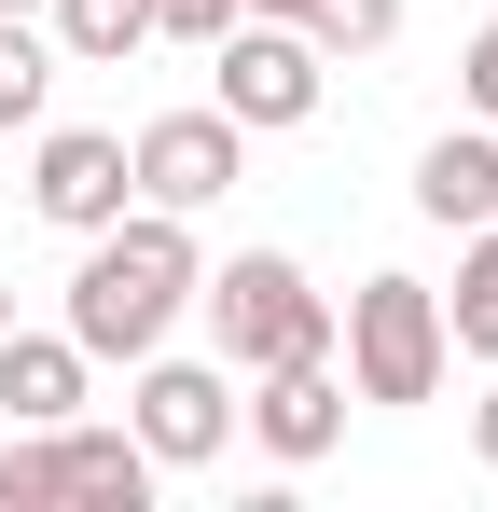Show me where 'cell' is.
<instances>
[{
    "instance_id": "1",
    "label": "cell",
    "mask_w": 498,
    "mask_h": 512,
    "mask_svg": "<svg viewBox=\"0 0 498 512\" xmlns=\"http://www.w3.org/2000/svg\"><path fill=\"white\" fill-rule=\"evenodd\" d=\"M194 236H180V208H125V222H97L83 236V277H70V319L56 333L83 346V360H153L166 319L194 305Z\"/></svg>"
},
{
    "instance_id": "2",
    "label": "cell",
    "mask_w": 498,
    "mask_h": 512,
    "mask_svg": "<svg viewBox=\"0 0 498 512\" xmlns=\"http://www.w3.org/2000/svg\"><path fill=\"white\" fill-rule=\"evenodd\" d=\"M208 333H222V374H263V360H319L332 346V291H305L291 250H236L222 277H194Z\"/></svg>"
},
{
    "instance_id": "3",
    "label": "cell",
    "mask_w": 498,
    "mask_h": 512,
    "mask_svg": "<svg viewBox=\"0 0 498 512\" xmlns=\"http://www.w3.org/2000/svg\"><path fill=\"white\" fill-rule=\"evenodd\" d=\"M443 291L429 277H360L346 291V402H443Z\"/></svg>"
},
{
    "instance_id": "4",
    "label": "cell",
    "mask_w": 498,
    "mask_h": 512,
    "mask_svg": "<svg viewBox=\"0 0 498 512\" xmlns=\"http://www.w3.org/2000/svg\"><path fill=\"white\" fill-rule=\"evenodd\" d=\"M319 84H332V56L291 28V14H236V28L208 42V111H236L249 139H277V125H319Z\"/></svg>"
},
{
    "instance_id": "5",
    "label": "cell",
    "mask_w": 498,
    "mask_h": 512,
    "mask_svg": "<svg viewBox=\"0 0 498 512\" xmlns=\"http://www.w3.org/2000/svg\"><path fill=\"white\" fill-rule=\"evenodd\" d=\"M42 499H111V512H139L153 499V457H139V429H14L0 443V512H42Z\"/></svg>"
},
{
    "instance_id": "6",
    "label": "cell",
    "mask_w": 498,
    "mask_h": 512,
    "mask_svg": "<svg viewBox=\"0 0 498 512\" xmlns=\"http://www.w3.org/2000/svg\"><path fill=\"white\" fill-rule=\"evenodd\" d=\"M125 167H139V208H180V222H194V208H222L249 180V125L236 111H153V125L125 139Z\"/></svg>"
},
{
    "instance_id": "7",
    "label": "cell",
    "mask_w": 498,
    "mask_h": 512,
    "mask_svg": "<svg viewBox=\"0 0 498 512\" xmlns=\"http://www.w3.org/2000/svg\"><path fill=\"white\" fill-rule=\"evenodd\" d=\"M139 457H153V471H208V457H222V443H236V374H222V360H139Z\"/></svg>"
},
{
    "instance_id": "8",
    "label": "cell",
    "mask_w": 498,
    "mask_h": 512,
    "mask_svg": "<svg viewBox=\"0 0 498 512\" xmlns=\"http://www.w3.org/2000/svg\"><path fill=\"white\" fill-rule=\"evenodd\" d=\"M236 416H249V443H263L277 471H319L332 443H346V374H332V346L319 360H263Z\"/></svg>"
},
{
    "instance_id": "9",
    "label": "cell",
    "mask_w": 498,
    "mask_h": 512,
    "mask_svg": "<svg viewBox=\"0 0 498 512\" xmlns=\"http://www.w3.org/2000/svg\"><path fill=\"white\" fill-rule=\"evenodd\" d=\"M125 194H139V167H125L111 125H42V167H28V208L42 222L97 236V222H125Z\"/></svg>"
},
{
    "instance_id": "10",
    "label": "cell",
    "mask_w": 498,
    "mask_h": 512,
    "mask_svg": "<svg viewBox=\"0 0 498 512\" xmlns=\"http://www.w3.org/2000/svg\"><path fill=\"white\" fill-rule=\"evenodd\" d=\"M83 360L70 333H0V416L14 429H56V416H83Z\"/></svg>"
},
{
    "instance_id": "11",
    "label": "cell",
    "mask_w": 498,
    "mask_h": 512,
    "mask_svg": "<svg viewBox=\"0 0 498 512\" xmlns=\"http://www.w3.org/2000/svg\"><path fill=\"white\" fill-rule=\"evenodd\" d=\"M415 208H429L443 236L498 222V139H485V125H457V139H429V153H415Z\"/></svg>"
},
{
    "instance_id": "12",
    "label": "cell",
    "mask_w": 498,
    "mask_h": 512,
    "mask_svg": "<svg viewBox=\"0 0 498 512\" xmlns=\"http://www.w3.org/2000/svg\"><path fill=\"white\" fill-rule=\"evenodd\" d=\"M443 346L498 360V222H471V250H457V291H443Z\"/></svg>"
},
{
    "instance_id": "13",
    "label": "cell",
    "mask_w": 498,
    "mask_h": 512,
    "mask_svg": "<svg viewBox=\"0 0 498 512\" xmlns=\"http://www.w3.org/2000/svg\"><path fill=\"white\" fill-rule=\"evenodd\" d=\"M139 42H153V0H56V56H83V70H111Z\"/></svg>"
},
{
    "instance_id": "14",
    "label": "cell",
    "mask_w": 498,
    "mask_h": 512,
    "mask_svg": "<svg viewBox=\"0 0 498 512\" xmlns=\"http://www.w3.org/2000/svg\"><path fill=\"white\" fill-rule=\"evenodd\" d=\"M291 28H305L319 56H388V42H402V0H305Z\"/></svg>"
},
{
    "instance_id": "15",
    "label": "cell",
    "mask_w": 498,
    "mask_h": 512,
    "mask_svg": "<svg viewBox=\"0 0 498 512\" xmlns=\"http://www.w3.org/2000/svg\"><path fill=\"white\" fill-rule=\"evenodd\" d=\"M42 97H56V42L28 14H0V125H42Z\"/></svg>"
},
{
    "instance_id": "16",
    "label": "cell",
    "mask_w": 498,
    "mask_h": 512,
    "mask_svg": "<svg viewBox=\"0 0 498 512\" xmlns=\"http://www.w3.org/2000/svg\"><path fill=\"white\" fill-rule=\"evenodd\" d=\"M236 0H153V42H222Z\"/></svg>"
},
{
    "instance_id": "17",
    "label": "cell",
    "mask_w": 498,
    "mask_h": 512,
    "mask_svg": "<svg viewBox=\"0 0 498 512\" xmlns=\"http://www.w3.org/2000/svg\"><path fill=\"white\" fill-rule=\"evenodd\" d=\"M471 111L498 125V14H485V42H471Z\"/></svg>"
},
{
    "instance_id": "18",
    "label": "cell",
    "mask_w": 498,
    "mask_h": 512,
    "mask_svg": "<svg viewBox=\"0 0 498 512\" xmlns=\"http://www.w3.org/2000/svg\"><path fill=\"white\" fill-rule=\"evenodd\" d=\"M471 457H485V471H498V388H485V402H471Z\"/></svg>"
},
{
    "instance_id": "19",
    "label": "cell",
    "mask_w": 498,
    "mask_h": 512,
    "mask_svg": "<svg viewBox=\"0 0 498 512\" xmlns=\"http://www.w3.org/2000/svg\"><path fill=\"white\" fill-rule=\"evenodd\" d=\"M0 333H14V277H0Z\"/></svg>"
},
{
    "instance_id": "20",
    "label": "cell",
    "mask_w": 498,
    "mask_h": 512,
    "mask_svg": "<svg viewBox=\"0 0 498 512\" xmlns=\"http://www.w3.org/2000/svg\"><path fill=\"white\" fill-rule=\"evenodd\" d=\"M0 14H28V0H0Z\"/></svg>"
}]
</instances>
